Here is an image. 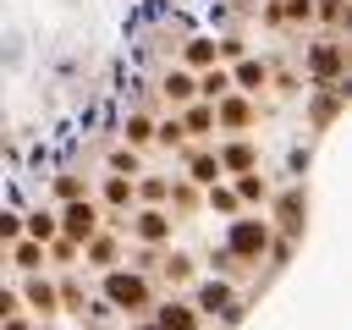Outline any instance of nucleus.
I'll list each match as a JSON object with an SVG mask.
<instances>
[{"mask_svg":"<svg viewBox=\"0 0 352 330\" xmlns=\"http://www.w3.org/2000/svg\"><path fill=\"white\" fill-rule=\"evenodd\" d=\"M110 292H116V302H143V286H138V280H126V275H116V280H110Z\"/></svg>","mask_w":352,"mask_h":330,"instance_id":"f257e3e1","label":"nucleus"},{"mask_svg":"<svg viewBox=\"0 0 352 330\" xmlns=\"http://www.w3.org/2000/svg\"><path fill=\"white\" fill-rule=\"evenodd\" d=\"M236 248H242V253L264 248V226H236Z\"/></svg>","mask_w":352,"mask_h":330,"instance_id":"f03ea898","label":"nucleus"},{"mask_svg":"<svg viewBox=\"0 0 352 330\" xmlns=\"http://www.w3.org/2000/svg\"><path fill=\"white\" fill-rule=\"evenodd\" d=\"M88 220H94V209H72V214H66V226H72V231H88Z\"/></svg>","mask_w":352,"mask_h":330,"instance_id":"7ed1b4c3","label":"nucleus"}]
</instances>
